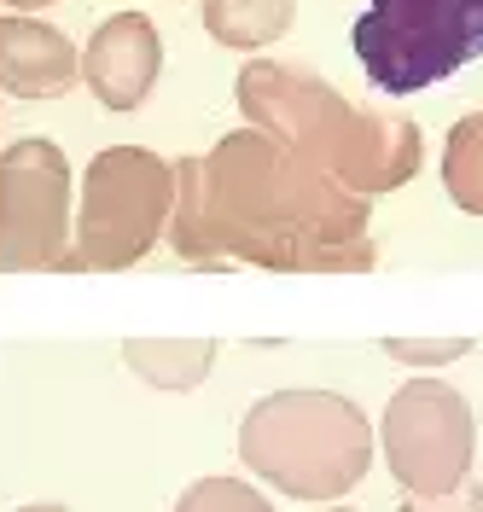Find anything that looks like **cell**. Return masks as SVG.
<instances>
[{
  "mask_svg": "<svg viewBox=\"0 0 483 512\" xmlns=\"http://www.w3.org/2000/svg\"><path fill=\"white\" fill-rule=\"evenodd\" d=\"M350 41L373 88L419 94L483 59V0H373Z\"/></svg>",
  "mask_w": 483,
  "mask_h": 512,
  "instance_id": "1",
  "label": "cell"
}]
</instances>
